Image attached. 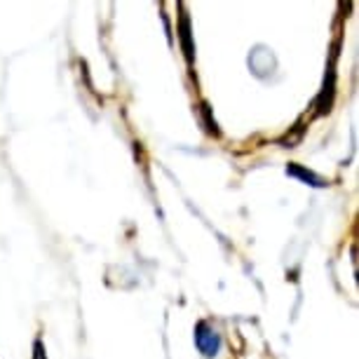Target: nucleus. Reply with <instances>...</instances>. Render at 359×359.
<instances>
[{
    "instance_id": "f257e3e1",
    "label": "nucleus",
    "mask_w": 359,
    "mask_h": 359,
    "mask_svg": "<svg viewBox=\"0 0 359 359\" xmlns=\"http://www.w3.org/2000/svg\"><path fill=\"white\" fill-rule=\"evenodd\" d=\"M193 338H195V348H198L207 359H214L216 355H219V350H221V334H219V329H216L212 322L200 320L198 324H195Z\"/></svg>"
},
{
    "instance_id": "f03ea898",
    "label": "nucleus",
    "mask_w": 359,
    "mask_h": 359,
    "mask_svg": "<svg viewBox=\"0 0 359 359\" xmlns=\"http://www.w3.org/2000/svg\"><path fill=\"white\" fill-rule=\"evenodd\" d=\"M179 40H181V50L186 54V62L188 66H193V59H195V50H193V43H191V19L184 12L181 15V22H179Z\"/></svg>"
},
{
    "instance_id": "7ed1b4c3",
    "label": "nucleus",
    "mask_w": 359,
    "mask_h": 359,
    "mask_svg": "<svg viewBox=\"0 0 359 359\" xmlns=\"http://www.w3.org/2000/svg\"><path fill=\"white\" fill-rule=\"evenodd\" d=\"M287 174L296 176V179L306 181V184L315 186V188H324V186H327V181L320 179V176H317L315 172H310V169H303L301 165H296V162H291V165L287 167Z\"/></svg>"
},
{
    "instance_id": "20e7f679",
    "label": "nucleus",
    "mask_w": 359,
    "mask_h": 359,
    "mask_svg": "<svg viewBox=\"0 0 359 359\" xmlns=\"http://www.w3.org/2000/svg\"><path fill=\"white\" fill-rule=\"evenodd\" d=\"M33 350H36V352H33V357H36V359H47L45 357V350H43V343H40V341L33 343Z\"/></svg>"
}]
</instances>
